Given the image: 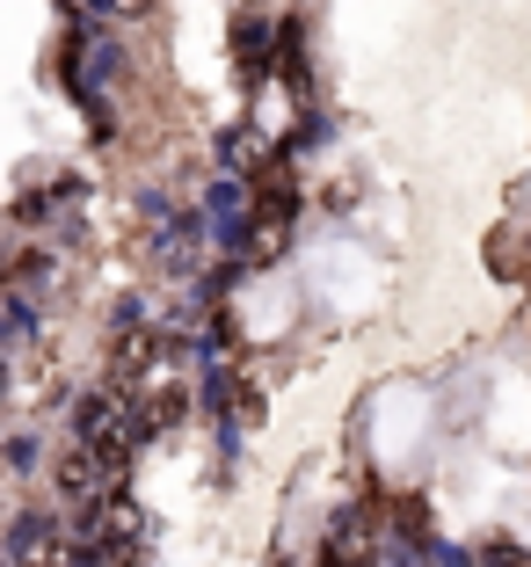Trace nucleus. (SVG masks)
Segmentation results:
<instances>
[{
    "mask_svg": "<svg viewBox=\"0 0 531 567\" xmlns=\"http://www.w3.org/2000/svg\"><path fill=\"white\" fill-rule=\"evenodd\" d=\"M233 59H241L248 87L277 73V16L269 8H233Z\"/></svg>",
    "mask_w": 531,
    "mask_h": 567,
    "instance_id": "1",
    "label": "nucleus"
},
{
    "mask_svg": "<svg viewBox=\"0 0 531 567\" xmlns=\"http://www.w3.org/2000/svg\"><path fill=\"white\" fill-rule=\"evenodd\" d=\"M8 560H16V567H51V560H67V524L51 517V509H22V517L8 524Z\"/></svg>",
    "mask_w": 531,
    "mask_h": 567,
    "instance_id": "2",
    "label": "nucleus"
},
{
    "mask_svg": "<svg viewBox=\"0 0 531 567\" xmlns=\"http://www.w3.org/2000/svg\"><path fill=\"white\" fill-rule=\"evenodd\" d=\"M204 234H212V226H204V212H175L161 234H153V262H161L167 277H197V262H204Z\"/></svg>",
    "mask_w": 531,
    "mask_h": 567,
    "instance_id": "3",
    "label": "nucleus"
},
{
    "mask_svg": "<svg viewBox=\"0 0 531 567\" xmlns=\"http://www.w3.org/2000/svg\"><path fill=\"white\" fill-rule=\"evenodd\" d=\"M481 567H531V553L510 546V538H488V546H481Z\"/></svg>",
    "mask_w": 531,
    "mask_h": 567,
    "instance_id": "4",
    "label": "nucleus"
},
{
    "mask_svg": "<svg viewBox=\"0 0 531 567\" xmlns=\"http://www.w3.org/2000/svg\"><path fill=\"white\" fill-rule=\"evenodd\" d=\"M8 466H16V473L37 466V436H16V444H8Z\"/></svg>",
    "mask_w": 531,
    "mask_h": 567,
    "instance_id": "5",
    "label": "nucleus"
}]
</instances>
